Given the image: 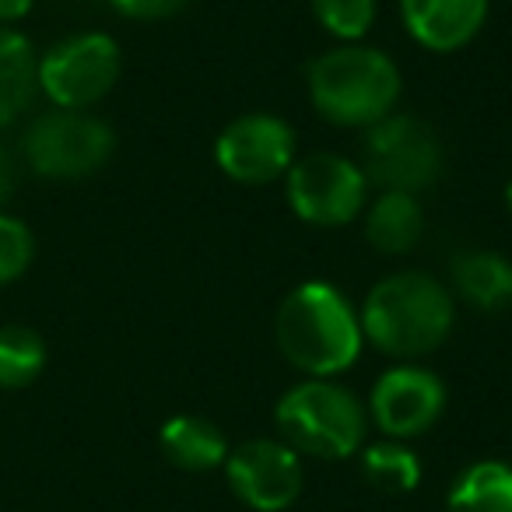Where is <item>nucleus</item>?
I'll list each match as a JSON object with an SVG mask.
<instances>
[{
	"label": "nucleus",
	"mask_w": 512,
	"mask_h": 512,
	"mask_svg": "<svg viewBox=\"0 0 512 512\" xmlns=\"http://www.w3.org/2000/svg\"><path fill=\"white\" fill-rule=\"evenodd\" d=\"M11 193H15V158L0 144V204H4Z\"/></svg>",
	"instance_id": "23"
},
{
	"label": "nucleus",
	"mask_w": 512,
	"mask_h": 512,
	"mask_svg": "<svg viewBox=\"0 0 512 512\" xmlns=\"http://www.w3.org/2000/svg\"><path fill=\"white\" fill-rule=\"evenodd\" d=\"M421 235H425V211L414 193L383 190L372 204H365V239L376 253H411Z\"/></svg>",
	"instance_id": "14"
},
{
	"label": "nucleus",
	"mask_w": 512,
	"mask_h": 512,
	"mask_svg": "<svg viewBox=\"0 0 512 512\" xmlns=\"http://www.w3.org/2000/svg\"><path fill=\"white\" fill-rule=\"evenodd\" d=\"M453 292L477 313L512 306V260L498 249H467L453 260Z\"/></svg>",
	"instance_id": "13"
},
{
	"label": "nucleus",
	"mask_w": 512,
	"mask_h": 512,
	"mask_svg": "<svg viewBox=\"0 0 512 512\" xmlns=\"http://www.w3.org/2000/svg\"><path fill=\"white\" fill-rule=\"evenodd\" d=\"M278 439L299 456L316 460H348L365 446L369 435V407L355 390L334 379H302L281 393L274 407Z\"/></svg>",
	"instance_id": "4"
},
{
	"label": "nucleus",
	"mask_w": 512,
	"mask_h": 512,
	"mask_svg": "<svg viewBox=\"0 0 512 512\" xmlns=\"http://www.w3.org/2000/svg\"><path fill=\"white\" fill-rule=\"evenodd\" d=\"M505 207H509V214H512V179H509V186H505Z\"/></svg>",
	"instance_id": "25"
},
{
	"label": "nucleus",
	"mask_w": 512,
	"mask_h": 512,
	"mask_svg": "<svg viewBox=\"0 0 512 512\" xmlns=\"http://www.w3.org/2000/svg\"><path fill=\"white\" fill-rule=\"evenodd\" d=\"M362 334L390 358H421L442 348L456 323V299L425 271H397L383 278L362 309Z\"/></svg>",
	"instance_id": "2"
},
{
	"label": "nucleus",
	"mask_w": 512,
	"mask_h": 512,
	"mask_svg": "<svg viewBox=\"0 0 512 512\" xmlns=\"http://www.w3.org/2000/svg\"><path fill=\"white\" fill-rule=\"evenodd\" d=\"M369 176L358 162L334 151H316L285 172L288 204L306 225L341 228L351 225L369 204Z\"/></svg>",
	"instance_id": "8"
},
{
	"label": "nucleus",
	"mask_w": 512,
	"mask_h": 512,
	"mask_svg": "<svg viewBox=\"0 0 512 512\" xmlns=\"http://www.w3.org/2000/svg\"><path fill=\"white\" fill-rule=\"evenodd\" d=\"M158 446H162L165 460L172 467L190 470V474L225 467L228 449H232L225 432L200 414H176V418L165 421L162 432H158Z\"/></svg>",
	"instance_id": "15"
},
{
	"label": "nucleus",
	"mask_w": 512,
	"mask_h": 512,
	"mask_svg": "<svg viewBox=\"0 0 512 512\" xmlns=\"http://www.w3.org/2000/svg\"><path fill=\"white\" fill-rule=\"evenodd\" d=\"M274 341L292 369L306 379H334L362 355V316L330 281H306L281 299Z\"/></svg>",
	"instance_id": "1"
},
{
	"label": "nucleus",
	"mask_w": 512,
	"mask_h": 512,
	"mask_svg": "<svg viewBox=\"0 0 512 512\" xmlns=\"http://www.w3.org/2000/svg\"><path fill=\"white\" fill-rule=\"evenodd\" d=\"M232 495L253 512H285L302 495V456L281 439H246L228 449Z\"/></svg>",
	"instance_id": "10"
},
{
	"label": "nucleus",
	"mask_w": 512,
	"mask_h": 512,
	"mask_svg": "<svg viewBox=\"0 0 512 512\" xmlns=\"http://www.w3.org/2000/svg\"><path fill=\"white\" fill-rule=\"evenodd\" d=\"M446 512H512V463L477 460L453 477Z\"/></svg>",
	"instance_id": "17"
},
{
	"label": "nucleus",
	"mask_w": 512,
	"mask_h": 512,
	"mask_svg": "<svg viewBox=\"0 0 512 512\" xmlns=\"http://www.w3.org/2000/svg\"><path fill=\"white\" fill-rule=\"evenodd\" d=\"M120 46L106 32H78L39 57V92L57 109H92L116 88Z\"/></svg>",
	"instance_id": "7"
},
{
	"label": "nucleus",
	"mask_w": 512,
	"mask_h": 512,
	"mask_svg": "<svg viewBox=\"0 0 512 512\" xmlns=\"http://www.w3.org/2000/svg\"><path fill=\"white\" fill-rule=\"evenodd\" d=\"M404 29L432 53H456L484 29L488 0H400Z\"/></svg>",
	"instance_id": "12"
},
{
	"label": "nucleus",
	"mask_w": 512,
	"mask_h": 512,
	"mask_svg": "<svg viewBox=\"0 0 512 512\" xmlns=\"http://www.w3.org/2000/svg\"><path fill=\"white\" fill-rule=\"evenodd\" d=\"M313 15L341 43H362L376 25L379 0H313Z\"/></svg>",
	"instance_id": "20"
},
{
	"label": "nucleus",
	"mask_w": 512,
	"mask_h": 512,
	"mask_svg": "<svg viewBox=\"0 0 512 512\" xmlns=\"http://www.w3.org/2000/svg\"><path fill=\"white\" fill-rule=\"evenodd\" d=\"M109 4L134 22H162V18L179 15L190 0H109Z\"/></svg>",
	"instance_id": "22"
},
{
	"label": "nucleus",
	"mask_w": 512,
	"mask_h": 512,
	"mask_svg": "<svg viewBox=\"0 0 512 512\" xmlns=\"http://www.w3.org/2000/svg\"><path fill=\"white\" fill-rule=\"evenodd\" d=\"M116 134L88 109H50L22 137L25 162L43 179H85L113 158Z\"/></svg>",
	"instance_id": "5"
},
{
	"label": "nucleus",
	"mask_w": 512,
	"mask_h": 512,
	"mask_svg": "<svg viewBox=\"0 0 512 512\" xmlns=\"http://www.w3.org/2000/svg\"><path fill=\"white\" fill-rule=\"evenodd\" d=\"M214 162L228 179L264 186L281 179L295 162V130L278 113H246L214 141Z\"/></svg>",
	"instance_id": "9"
},
{
	"label": "nucleus",
	"mask_w": 512,
	"mask_h": 512,
	"mask_svg": "<svg viewBox=\"0 0 512 512\" xmlns=\"http://www.w3.org/2000/svg\"><path fill=\"white\" fill-rule=\"evenodd\" d=\"M46 369V341L25 323L0 327V390H25Z\"/></svg>",
	"instance_id": "19"
},
{
	"label": "nucleus",
	"mask_w": 512,
	"mask_h": 512,
	"mask_svg": "<svg viewBox=\"0 0 512 512\" xmlns=\"http://www.w3.org/2000/svg\"><path fill=\"white\" fill-rule=\"evenodd\" d=\"M36 0H0V25H11L18 18H25L32 11Z\"/></svg>",
	"instance_id": "24"
},
{
	"label": "nucleus",
	"mask_w": 512,
	"mask_h": 512,
	"mask_svg": "<svg viewBox=\"0 0 512 512\" xmlns=\"http://www.w3.org/2000/svg\"><path fill=\"white\" fill-rule=\"evenodd\" d=\"M39 92V57L11 25H0V127L15 123Z\"/></svg>",
	"instance_id": "16"
},
{
	"label": "nucleus",
	"mask_w": 512,
	"mask_h": 512,
	"mask_svg": "<svg viewBox=\"0 0 512 512\" xmlns=\"http://www.w3.org/2000/svg\"><path fill=\"white\" fill-rule=\"evenodd\" d=\"M369 421L386 439H418L446 411V383L432 369L421 365H393L372 383L369 393Z\"/></svg>",
	"instance_id": "11"
},
{
	"label": "nucleus",
	"mask_w": 512,
	"mask_h": 512,
	"mask_svg": "<svg viewBox=\"0 0 512 512\" xmlns=\"http://www.w3.org/2000/svg\"><path fill=\"white\" fill-rule=\"evenodd\" d=\"M309 102L334 127L369 130L400 102V71L390 53L362 43H341L316 57L306 74Z\"/></svg>",
	"instance_id": "3"
},
{
	"label": "nucleus",
	"mask_w": 512,
	"mask_h": 512,
	"mask_svg": "<svg viewBox=\"0 0 512 512\" xmlns=\"http://www.w3.org/2000/svg\"><path fill=\"white\" fill-rule=\"evenodd\" d=\"M442 144L439 134L425 120L411 113H390L376 127L365 130L362 169L379 190L414 193L439 183L442 176Z\"/></svg>",
	"instance_id": "6"
},
{
	"label": "nucleus",
	"mask_w": 512,
	"mask_h": 512,
	"mask_svg": "<svg viewBox=\"0 0 512 512\" xmlns=\"http://www.w3.org/2000/svg\"><path fill=\"white\" fill-rule=\"evenodd\" d=\"M36 260V235L22 218L0 214V288L18 281Z\"/></svg>",
	"instance_id": "21"
},
{
	"label": "nucleus",
	"mask_w": 512,
	"mask_h": 512,
	"mask_svg": "<svg viewBox=\"0 0 512 512\" xmlns=\"http://www.w3.org/2000/svg\"><path fill=\"white\" fill-rule=\"evenodd\" d=\"M358 453H362V460H358L362 477L376 491H386V495H411L421 484V460L407 442H397V439L369 442V446H362Z\"/></svg>",
	"instance_id": "18"
}]
</instances>
